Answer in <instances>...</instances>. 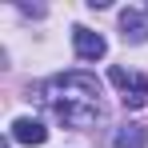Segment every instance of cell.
<instances>
[{
	"label": "cell",
	"instance_id": "1",
	"mask_svg": "<svg viewBox=\"0 0 148 148\" xmlns=\"http://www.w3.org/2000/svg\"><path fill=\"white\" fill-rule=\"evenodd\" d=\"M40 100L52 108V116L68 128H92L104 116L100 104V80L88 72H60L40 88Z\"/></svg>",
	"mask_w": 148,
	"mask_h": 148
},
{
	"label": "cell",
	"instance_id": "4",
	"mask_svg": "<svg viewBox=\"0 0 148 148\" xmlns=\"http://www.w3.org/2000/svg\"><path fill=\"white\" fill-rule=\"evenodd\" d=\"M72 44H76V56H80V60H100V56L108 52L104 36L92 32V28H72Z\"/></svg>",
	"mask_w": 148,
	"mask_h": 148
},
{
	"label": "cell",
	"instance_id": "2",
	"mask_svg": "<svg viewBox=\"0 0 148 148\" xmlns=\"http://www.w3.org/2000/svg\"><path fill=\"white\" fill-rule=\"evenodd\" d=\"M108 80L124 92V104H128V108H140V104L148 100V76L128 72V68H120V64H116V68L108 72Z\"/></svg>",
	"mask_w": 148,
	"mask_h": 148
},
{
	"label": "cell",
	"instance_id": "5",
	"mask_svg": "<svg viewBox=\"0 0 148 148\" xmlns=\"http://www.w3.org/2000/svg\"><path fill=\"white\" fill-rule=\"evenodd\" d=\"M8 136H12V140H20V144H44V140H48V128H44L40 120H28V116H20V120H12Z\"/></svg>",
	"mask_w": 148,
	"mask_h": 148
},
{
	"label": "cell",
	"instance_id": "6",
	"mask_svg": "<svg viewBox=\"0 0 148 148\" xmlns=\"http://www.w3.org/2000/svg\"><path fill=\"white\" fill-rule=\"evenodd\" d=\"M112 144H116V148H148V128H144V124H124Z\"/></svg>",
	"mask_w": 148,
	"mask_h": 148
},
{
	"label": "cell",
	"instance_id": "3",
	"mask_svg": "<svg viewBox=\"0 0 148 148\" xmlns=\"http://www.w3.org/2000/svg\"><path fill=\"white\" fill-rule=\"evenodd\" d=\"M120 36H124V44H144L148 40V16L140 8H124L120 12Z\"/></svg>",
	"mask_w": 148,
	"mask_h": 148
}]
</instances>
